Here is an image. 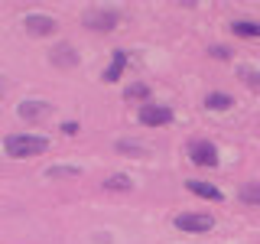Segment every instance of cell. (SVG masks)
I'll return each mask as SVG.
<instances>
[{
    "label": "cell",
    "mask_w": 260,
    "mask_h": 244,
    "mask_svg": "<svg viewBox=\"0 0 260 244\" xmlns=\"http://www.w3.org/2000/svg\"><path fill=\"white\" fill-rule=\"evenodd\" d=\"M4 150L10 153L13 160H26V157H39V153L49 150V140L39 134H10L4 140Z\"/></svg>",
    "instance_id": "6da1fadb"
},
{
    "label": "cell",
    "mask_w": 260,
    "mask_h": 244,
    "mask_svg": "<svg viewBox=\"0 0 260 244\" xmlns=\"http://www.w3.org/2000/svg\"><path fill=\"white\" fill-rule=\"evenodd\" d=\"M176 228L179 231H189V234H202V231L215 228V218L208 211H182V215H176Z\"/></svg>",
    "instance_id": "7a4b0ae2"
},
{
    "label": "cell",
    "mask_w": 260,
    "mask_h": 244,
    "mask_svg": "<svg viewBox=\"0 0 260 244\" xmlns=\"http://www.w3.org/2000/svg\"><path fill=\"white\" fill-rule=\"evenodd\" d=\"M173 120V111L166 104H143L140 108V124H150V127H162Z\"/></svg>",
    "instance_id": "3957f363"
},
{
    "label": "cell",
    "mask_w": 260,
    "mask_h": 244,
    "mask_svg": "<svg viewBox=\"0 0 260 244\" xmlns=\"http://www.w3.org/2000/svg\"><path fill=\"white\" fill-rule=\"evenodd\" d=\"M16 111H20L23 120H43V117L52 114V104H49V101H39V98H26V101H23Z\"/></svg>",
    "instance_id": "277c9868"
},
{
    "label": "cell",
    "mask_w": 260,
    "mask_h": 244,
    "mask_svg": "<svg viewBox=\"0 0 260 244\" xmlns=\"http://www.w3.org/2000/svg\"><path fill=\"white\" fill-rule=\"evenodd\" d=\"M23 23H26V33H32V36H52L55 33V20L43 13H29Z\"/></svg>",
    "instance_id": "5b68a950"
},
{
    "label": "cell",
    "mask_w": 260,
    "mask_h": 244,
    "mask_svg": "<svg viewBox=\"0 0 260 244\" xmlns=\"http://www.w3.org/2000/svg\"><path fill=\"white\" fill-rule=\"evenodd\" d=\"M189 157H192V163H199V166H215V163H218V150L211 143L199 140V143H192Z\"/></svg>",
    "instance_id": "8992f818"
},
{
    "label": "cell",
    "mask_w": 260,
    "mask_h": 244,
    "mask_svg": "<svg viewBox=\"0 0 260 244\" xmlns=\"http://www.w3.org/2000/svg\"><path fill=\"white\" fill-rule=\"evenodd\" d=\"M85 23L91 29H114V26H117V13H114V10H91Z\"/></svg>",
    "instance_id": "52a82bcc"
},
{
    "label": "cell",
    "mask_w": 260,
    "mask_h": 244,
    "mask_svg": "<svg viewBox=\"0 0 260 244\" xmlns=\"http://www.w3.org/2000/svg\"><path fill=\"white\" fill-rule=\"evenodd\" d=\"M52 62L59 65V69H72V65H78V52L69 43H62V46L52 49Z\"/></svg>",
    "instance_id": "ba28073f"
},
{
    "label": "cell",
    "mask_w": 260,
    "mask_h": 244,
    "mask_svg": "<svg viewBox=\"0 0 260 244\" xmlns=\"http://www.w3.org/2000/svg\"><path fill=\"white\" fill-rule=\"evenodd\" d=\"M189 192L202 195V199H211V202H221V189H215L211 182H199V179H192V182H189Z\"/></svg>",
    "instance_id": "9c48e42d"
},
{
    "label": "cell",
    "mask_w": 260,
    "mask_h": 244,
    "mask_svg": "<svg viewBox=\"0 0 260 244\" xmlns=\"http://www.w3.org/2000/svg\"><path fill=\"white\" fill-rule=\"evenodd\" d=\"M104 189H114V192H130V189H134V179L124 176V173H114V176L104 179Z\"/></svg>",
    "instance_id": "30bf717a"
},
{
    "label": "cell",
    "mask_w": 260,
    "mask_h": 244,
    "mask_svg": "<svg viewBox=\"0 0 260 244\" xmlns=\"http://www.w3.org/2000/svg\"><path fill=\"white\" fill-rule=\"evenodd\" d=\"M124 65H127V55L124 52H114V59L108 65V72H104V81H117L120 78V72H124Z\"/></svg>",
    "instance_id": "8fae6325"
},
{
    "label": "cell",
    "mask_w": 260,
    "mask_h": 244,
    "mask_svg": "<svg viewBox=\"0 0 260 244\" xmlns=\"http://www.w3.org/2000/svg\"><path fill=\"white\" fill-rule=\"evenodd\" d=\"M231 104H234V98L228 92H211L205 98V108H215V111H224V108H231Z\"/></svg>",
    "instance_id": "7c38bea8"
},
{
    "label": "cell",
    "mask_w": 260,
    "mask_h": 244,
    "mask_svg": "<svg viewBox=\"0 0 260 244\" xmlns=\"http://www.w3.org/2000/svg\"><path fill=\"white\" fill-rule=\"evenodd\" d=\"M231 29L238 33V36H250V39L260 36V23H254V20H234Z\"/></svg>",
    "instance_id": "4fadbf2b"
},
{
    "label": "cell",
    "mask_w": 260,
    "mask_h": 244,
    "mask_svg": "<svg viewBox=\"0 0 260 244\" xmlns=\"http://www.w3.org/2000/svg\"><path fill=\"white\" fill-rule=\"evenodd\" d=\"M238 199H241V202H247V205H260V182H247V186H241Z\"/></svg>",
    "instance_id": "5bb4252c"
},
{
    "label": "cell",
    "mask_w": 260,
    "mask_h": 244,
    "mask_svg": "<svg viewBox=\"0 0 260 244\" xmlns=\"http://www.w3.org/2000/svg\"><path fill=\"white\" fill-rule=\"evenodd\" d=\"M46 176H78V169L75 166H49Z\"/></svg>",
    "instance_id": "9a60e30c"
},
{
    "label": "cell",
    "mask_w": 260,
    "mask_h": 244,
    "mask_svg": "<svg viewBox=\"0 0 260 244\" xmlns=\"http://www.w3.org/2000/svg\"><path fill=\"white\" fill-rule=\"evenodd\" d=\"M146 95H150V88H146V85H130L127 88V98H146Z\"/></svg>",
    "instance_id": "2e32d148"
},
{
    "label": "cell",
    "mask_w": 260,
    "mask_h": 244,
    "mask_svg": "<svg viewBox=\"0 0 260 244\" xmlns=\"http://www.w3.org/2000/svg\"><path fill=\"white\" fill-rule=\"evenodd\" d=\"M241 78L250 81V85H260V75H254V69H241Z\"/></svg>",
    "instance_id": "e0dca14e"
},
{
    "label": "cell",
    "mask_w": 260,
    "mask_h": 244,
    "mask_svg": "<svg viewBox=\"0 0 260 244\" xmlns=\"http://www.w3.org/2000/svg\"><path fill=\"white\" fill-rule=\"evenodd\" d=\"M120 153H140V143H127V140H120Z\"/></svg>",
    "instance_id": "ac0fdd59"
},
{
    "label": "cell",
    "mask_w": 260,
    "mask_h": 244,
    "mask_svg": "<svg viewBox=\"0 0 260 244\" xmlns=\"http://www.w3.org/2000/svg\"><path fill=\"white\" fill-rule=\"evenodd\" d=\"M0 95H4V81H0Z\"/></svg>",
    "instance_id": "d6986e66"
}]
</instances>
